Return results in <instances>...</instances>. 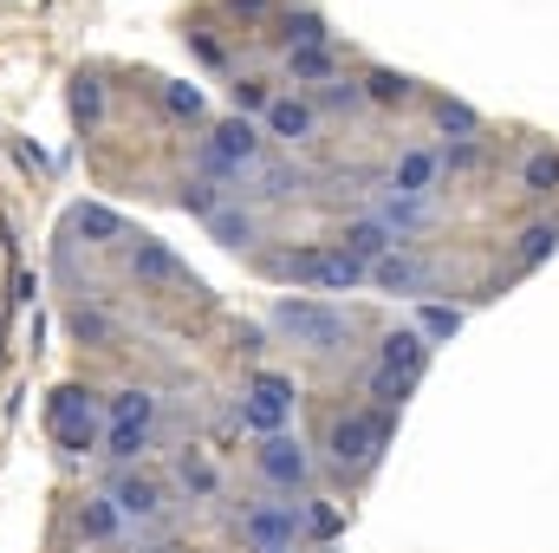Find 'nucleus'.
I'll return each mask as SVG.
<instances>
[{"label": "nucleus", "mask_w": 559, "mask_h": 553, "mask_svg": "<svg viewBox=\"0 0 559 553\" xmlns=\"http://www.w3.org/2000/svg\"><path fill=\"white\" fill-rule=\"evenodd\" d=\"M391 449V411H345L325 430V462L338 475H371Z\"/></svg>", "instance_id": "f257e3e1"}, {"label": "nucleus", "mask_w": 559, "mask_h": 553, "mask_svg": "<svg viewBox=\"0 0 559 553\" xmlns=\"http://www.w3.org/2000/svg\"><path fill=\"white\" fill-rule=\"evenodd\" d=\"M267 319H274V332H286V339H293V345H306V352H345V339H352V313H345V306H332V299L280 293Z\"/></svg>", "instance_id": "f03ea898"}, {"label": "nucleus", "mask_w": 559, "mask_h": 553, "mask_svg": "<svg viewBox=\"0 0 559 553\" xmlns=\"http://www.w3.org/2000/svg\"><path fill=\"white\" fill-rule=\"evenodd\" d=\"M46 430L66 456H92L105 443V398L92 385H59L46 398Z\"/></svg>", "instance_id": "7ed1b4c3"}, {"label": "nucleus", "mask_w": 559, "mask_h": 553, "mask_svg": "<svg viewBox=\"0 0 559 553\" xmlns=\"http://www.w3.org/2000/svg\"><path fill=\"white\" fill-rule=\"evenodd\" d=\"M306 502H248L241 508V548L248 553H299L306 548Z\"/></svg>", "instance_id": "20e7f679"}, {"label": "nucleus", "mask_w": 559, "mask_h": 553, "mask_svg": "<svg viewBox=\"0 0 559 553\" xmlns=\"http://www.w3.org/2000/svg\"><path fill=\"white\" fill-rule=\"evenodd\" d=\"M267 274L280 280H306V286H319V293H358L371 268H358L352 255H338V248H293V255H274L267 261Z\"/></svg>", "instance_id": "39448f33"}, {"label": "nucleus", "mask_w": 559, "mask_h": 553, "mask_svg": "<svg viewBox=\"0 0 559 553\" xmlns=\"http://www.w3.org/2000/svg\"><path fill=\"white\" fill-rule=\"evenodd\" d=\"M254 469H261L274 489H286V495H293V489H299V495L312 489V456H306V443H299V436H286V430L261 436V449H254Z\"/></svg>", "instance_id": "423d86ee"}, {"label": "nucleus", "mask_w": 559, "mask_h": 553, "mask_svg": "<svg viewBox=\"0 0 559 553\" xmlns=\"http://www.w3.org/2000/svg\"><path fill=\"white\" fill-rule=\"evenodd\" d=\"M293 398H299V391H293V385H286L280 372H254V378H248V404H235V416H241L248 430L274 436L280 423L293 416Z\"/></svg>", "instance_id": "0eeeda50"}, {"label": "nucleus", "mask_w": 559, "mask_h": 553, "mask_svg": "<svg viewBox=\"0 0 559 553\" xmlns=\"http://www.w3.org/2000/svg\"><path fill=\"white\" fill-rule=\"evenodd\" d=\"M124 268H131V280L138 286H189L195 293V274L163 248V242H150V235H138V242H124Z\"/></svg>", "instance_id": "6e6552de"}, {"label": "nucleus", "mask_w": 559, "mask_h": 553, "mask_svg": "<svg viewBox=\"0 0 559 553\" xmlns=\"http://www.w3.org/2000/svg\"><path fill=\"white\" fill-rule=\"evenodd\" d=\"M111 502H118V515L124 521H138V528H156L163 521V482L156 475H138V469H124V475H111V489H105Z\"/></svg>", "instance_id": "1a4fd4ad"}, {"label": "nucleus", "mask_w": 559, "mask_h": 553, "mask_svg": "<svg viewBox=\"0 0 559 553\" xmlns=\"http://www.w3.org/2000/svg\"><path fill=\"white\" fill-rule=\"evenodd\" d=\"M378 372H391V378L417 385L423 372H429V339H423L417 326H397V332H384V345H378Z\"/></svg>", "instance_id": "9d476101"}, {"label": "nucleus", "mask_w": 559, "mask_h": 553, "mask_svg": "<svg viewBox=\"0 0 559 553\" xmlns=\"http://www.w3.org/2000/svg\"><path fill=\"white\" fill-rule=\"evenodd\" d=\"M391 248H397V235H391L378 215H358V222H345V235H338V255H352L358 268H378Z\"/></svg>", "instance_id": "9b49d317"}, {"label": "nucleus", "mask_w": 559, "mask_h": 553, "mask_svg": "<svg viewBox=\"0 0 559 553\" xmlns=\"http://www.w3.org/2000/svg\"><path fill=\"white\" fill-rule=\"evenodd\" d=\"M209 150H215L222 163H235V169H254V163H261V131H254L248 118H222V125L209 131Z\"/></svg>", "instance_id": "f8f14e48"}, {"label": "nucleus", "mask_w": 559, "mask_h": 553, "mask_svg": "<svg viewBox=\"0 0 559 553\" xmlns=\"http://www.w3.org/2000/svg\"><path fill=\"white\" fill-rule=\"evenodd\" d=\"M261 125H267L274 143H306L312 131H319V111H312L306 98H274V105L261 111Z\"/></svg>", "instance_id": "ddd939ff"}, {"label": "nucleus", "mask_w": 559, "mask_h": 553, "mask_svg": "<svg viewBox=\"0 0 559 553\" xmlns=\"http://www.w3.org/2000/svg\"><path fill=\"white\" fill-rule=\"evenodd\" d=\"M429 215H436V209H429V196H397V189H384V196H378V222L397 235V248H404V235L429 228Z\"/></svg>", "instance_id": "4468645a"}, {"label": "nucleus", "mask_w": 559, "mask_h": 553, "mask_svg": "<svg viewBox=\"0 0 559 553\" xmlns=\"http://www.w3.org/2000/svg\"><path fill=\"white\" fill-rule=\"evenodd\" d=\"M176 482L189 489V502H215V495H222V469H215L209 449H195V443L176 449Z\"/></svg>", "instance_id": "2eb2a0df"}, {"label": "nucleus", "mask_w": 559, "mask_h": 553, "mask_svg": "<svg viewBox=\"0 0 559 553\" xmlns=\"http://www.w3.org/2000/svg\"><path fill=\"white\" fill-rule=\"evenodd\" d=\"M150 449H156V423H105V456L118 469H138Z\"/></svg>", "instance_id": "dca6fc26"}, {"label": "nucleus", "mask_w": 559, "mask_h": 553, "mask_svg": "<svg viewBox=\"0 0 559 553\" xmlns=\"http://www.w3.org/2000/svg\"><path fill=\"white\" fill-rule=\"evenodd\" d=\"M436 176H442V156H436V150H404V156L391 163V189H397V196H429Z\"/></svg>", "instance_id": "f3484780"}, {"label": "nucleus", "mask_w": 559, "mask_h": 553, "mask_svg": "<svg viewBox=\"0 0 559 553\" xmlns=\"http://www.w3.org/2000/svg\"><path fill=\"white\" fill-rule=\"evenodd\" d=\"M209 235H215L222 248H254V242H261V215H254V209L222 202V209L209 215Z\"/></svg>", "instance_id": "a211bd4d"}, {"label": "nucleus", "mask_w": 559, "mask_h": 553, "mask_svg": "<svg viewBox=\"0 0 559 553\" xmlns=\"http://www.w3.org/2000/svg\"><path fill=\"white\" fill-rule=\"evenodd\" d=\"M371 286H384V293H423L429 286V261H411V255H384L378 268H371Z\"/></svg>", "instance_id": "6ab92c4d"}, {"label": "nucleus", "mask_w": 559, "mask_h": 553, "mask_svg": "<svg viewBox=\"0 0 559 553\" xmlns=\"http://www.w3.org/2000/svg\"><path fill=\"white\" fill-rule=\"evenodd\" d=\"M79 534H85V541H98V548H105V541H118V534H124L118 502H111V495H85V502H79Z\"/></svg>", "instance_id": "aec40b11"}, {"label": "nucleus", "mask_w": 559, "mask_h": 553, "mask_svg": "<svg viewBox=\"0 0 559 553\" xmlns=\"http://www.w3.org/2000/svg\"><path fill=\"white\" fill-rule=\"evenodd\" d=\"M286 79H293V85H332V79H338L332 46H299V52H286Z\"/></svg>", "instance_id": "412c9836"}, {"label": "nucleus", "mask_w": 559, "mask_h": 553, "mask_svg": "<svg viewBox=\"0 0 559 553\" xmlns=\"http://www.w3.org/2000/svg\"><path fill=\"white\" fill-rule=\"evenodd\" d=\"M358 85H365V105H411V98H417V79H404V72H391V66H371Z\"/></svg>", "instance_id": "4be33fe9"}, {"label": "nucleus", "mask_w": 559, "mask_h": 553, "mask_svg": "<svg viewBox=\"0 0 559 553\" xmlns=\"http://www.w3.org/2000/svg\"><path fill=\"white\" fill-rule=\"evenodd\" d=\"M332 33H325V13H312V7H299V13H286L280 20V46L286 52H299V46H325Z\"/></svg>", "instance_id": "5701e85b"}, {"label": "nucleus", "mask_w": 559, "mask_h": 553, "mask_svg": "<svg viewBox=\"0 0 559 553\" xmlns=\"http://www.w3.org/2000/svg\"><path fill=\"white\" fill-rule=\"evenodd\" d=\"M72 235H98V248H111V242H131V235H124V215H111V209H98V202L72 209Z\"/></svg>", "instance_id": "b1692460"}, {"label": "nucleus", "mask_w": 559, "mask_h": 553, "mask_svg": "<svg viewBox=\"0 0 559 553\" xmlns=\"http://www.w3.org/2000/svg\"><path fill=\"white\" fill-rule=\"evenodd\" d=\"M105 423H156V398H150L143 385H124V391H111Z\"/></svg>", "instance_id": "393cba45"}, {"label": "nucleus", "mask_w": 559, "mask_h": 553, "mask_svg": "<svg viewBox=\"0 0 559 553\" xmlns=\"http://www.w3.org/2000/svg\"><path fill=\"white\" fill-rule=\"evenodd\" d=\"M436 125H442L455 143H481V111L462 105V98H442V105H436Z\"/></svg>", "instance_id": "a878e982"}, {"label": "nucleus", "mask_w": 559, "mask_h": 553, "mask_svg": "<svg viewBox=\"0 0 559 553\" xmlns=\"http://www.w3.org/2000/svg\"><path fill=\"white\" fill-rule=\"evenodd\" d=\"M66 326H72V339H85V345H98V352H111V339H118V326H111L98 306H72Z\"/></svg>", "instance_id": "bb28decb"}, {"label": "nucleus", "mask_w": 559, "mask_h": 553, "mask_svg": "<svg viewBox=\"0 0 559 553\" xmlns=\"http://www.w3.org/2000/svg\"><path fill=\"white\" fill-rule=\"evenodd\" d=\"M559 248V222H534L527 235H521V268H540V261H554Z\"/></svg>", "instance_id": "cd10ccee"}, {"label": "nucleus", "mask_w": 559, "mask_h": 553, "mask_svg": "<svg viewBox=\"0 0 559 553\" xmlns=\"http://www.w3.org/2000/svg\"><path fill=\"white\" fill-rule=\"evenodd\" d=\"M222 196H228V189H222V183H209V176H189V183H182V209H189V215H202V222L222 209Z\"/></svg>", "instance_id": "c85d7f7f"}, {"label": "nucleus", "mask_w": 559, "mask_h": 553, "mask_svg": "<svg viewBox=\"0 0 559 553\" xmlns=\"http://www.w3.org/2000/svg\"><path fill=\"white\" fill-rule=\"evenodd\" d=\"M299 189H306V169L267 163V169H261V189H254V196H274V202H286V196H299Z\"/></svg>", "instance_id": "c756f323"}, {"label": "nucleus", "mask_w": 559, "mask_h": 553, "mask_svg": "<svg viewBox=\"0 0 559 553\" xmlns=\"http://www.w3.org/2000/svg\"><path fill=\"white\" fill-rule=\"evenodd\" d=\"M521 176H527V189H534V196H554V189H559V150H534Z\"/></svg>", "instance_id": "7c9ffc66"}, {"label": "nucleus", "mask_w": 559, "mask_h": 553, "mask_svg": "<svg viewBox=\"0 0 559 553\" xmlns=\"http://www.w3.org/2000/svg\"><path fill=\"white\" fill-rule=\"evenodd\" d=\"M267 105H274L267 79H235V118H248V111H267Z\"/></svg>", "instance_id": "2f4dec72"}, {"label": "nucleus", "mask_w": 559, "mask_h": 553, "mask_svg": "<svg viewBox=\"0 0 559 553\" xmlns=\"http://www.w3.org/2000/svg\"><path fill=\"white\" fill-rule=\"evenodd\" d=\"M319 105H325V111H358V105H365V85H358V79H332V85L319 92Z\"/></svg>", "instance_id": "473e14b6"}, {"label": "nucleus", "mask_w": 559, "mask_h": 553, "mask_svg": "<svg viewBox=\"0 0 559 553\" xmlns=\"http://www.w3.org/2000/svg\"><path fill=\"white\" fill-rule=\"evenodd\" d=\"M417 332L423 339H455V332H462V313H455V306H423Z\"/></svg>", "instance_id": "72a5a7b5"}, {"label": "nucleus", "mask_w": 559, "mask_h": 553, "mask_svg": "<svg viewBox=\"0 0 559 553\" xmlns=\"http://www.w3.org/2000/svg\"><path fill=\"white\" fill-rule=\"evenodd\" d=\"M72 111H79V125H98V118H105V92H98V79H79Z\"/></svg>", "instance_id": "f704fd0d"}, {"label": "nucleus", "mask_w": 559, "mask_h": 553, "mask_svg": "<svg viewBox=\"0 0 559 553\" xmlns=\"http://www.w3.org/2000/svg\"><path fill=\"white\" fill-rule=\"evenodd\" d=\"M163 105H169V111H176V118H189V125H195V118H202V111H209V105H202V92H195V85H163Z\"/></svg>", "instance_id": "c9c22d12"}, {"label": "nucleus", "mask_w": 559, "mask_h": 553, "mask_svg": "<svg viewBox=\"0 0 559 553\" xmlns=\"http://www.w3.org/2000/svg\"><path fill=\"white\" fill-rule=\"evenodd\" d=\"M411 391H417V385H404V378H391V372H371V398H378V411H397Z\"/></svg>", "instance_id": "e433bc0d"}, {"label": "nucleus", "mask_w": 559, "mask_h": 553, "mask_svg": "<svg viewBox=\"0 0 559 553\" xmlns=\"http://www.w3.org/2000/svg\"><path fill=\"white\" fill-rule=\"evenodd\" d=\"M475 156H481V143H455V150H449V156H442V163H449V169H468V163H475Z\"/></svg>", "instance_id": "4c0bfd02"}, {"label": "nucleus", "mask_w": 559, "mask_h": 553, "mask_svg": "<svg viewBox=\"0 0 559 553\" xmlns=\"http://www.w3.org/2000/svg\"><path fill=\"white\" fill-rule=\"evenodd\" d=\"M195 52H202V59H209V66H228V52H222V46H215V39H202V33H195Z\"/></svg>", "instance_id": "58836bf2"}, {"label": "nucleus", "mask_w": 559, "mask_h": 553, "mask_svg": "<svg viewBox=\"0 0 559 553\" xmlns=\"http://www.w3.org/2000/svg\"><path fill=\"white\" fill-rule=\"evenodd\" d=\"M228 7H235V13H248V20H261V13H267V0H228Z\"/></svg>", "instance_id": "ea45409f"}]
</instances>
